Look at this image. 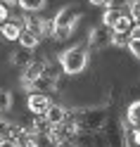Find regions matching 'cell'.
Returning <instances> with one entry per match:
<instances>
[{
  "label": "cell",
  "mask_w": 140,
  "mask_h": 147,
  "mask_svg": "<svg viewBox=\"0 0 140 147\" xmlns=\"http://www.w3.org/2000/svg\"><path fill=\"white\" fill-rule=\"evenodd\" d=\"M135 26V22L131 19V17L126 14V12H121V17L114 22V26H112V33H124V36H128V31Z\"/></svg>",
  "instance_id": "12"
},
{
  "label": "cell",
  "mask_w": 140,
  "mask_h": 147,
  "mask_svg": "<svg viewBox=\"0 0 140 147\" xmlns=\"http://www.w3.org/2000/svg\"><path fill=\"white\" fill-rule=\"evenodd\" d=\"M19 31H22V19H17V17H7V19L0 22V38L7 43L17 40Z\"/></svg>",
  "instance_id": "5"
},
{
  "label": "cell",
  "mask_w": 140,
  "mask_h": 147,
  "mask_svg": "<svg viewBox=\"0 0 140 147\" xmlns=\"http://www.w3.org/2000/svg\"><path fill=\"white\" fill-rule=\"evenodd\" d=\"M7 17H10V5H5L3 0H0V22L7 19Z\"/></svg>",
  "instance_id": "18"
},
{
  "label": "cell",
  "mask_w": 140,
  "mask_h": 147,
  "mask_svg": "<svg viewBox=\"0 0 140 147\" xmlns=\"http://www.w3.org/2000/svg\"><path fill=\"white\" fill-rule=\"evenodd\" d=\"M88 3H90V5H95V7H102V5L107 3V0H88Z\"/></svg>",
  "instance_id": "19"
},
{
  "label": "cell",
  "mask_w": 140,
  "mask_h": 147,
  "mask_svg": "<svg viewBox=\"0 0 140 147\" xmlns=\"http://www.w3.org/2000/svg\"><path fill=\"white\" fill-rule=\"evenodd\" d=\"M126 48H128V52L133 55L135 59L140 57V26H138V24H135L133 29L128 31V38H126Z\"/></svg>",
  "instance_id": "10"
},
{
  "label": "cell",
  "mask_w": 140,
  "mask_h": 147,
  "mask_svg": "<svg viewBox=\"0 0 140 147\" xmlns=\"http://www.w3.org/2000/svg\"><path fill=\"white\" fill-rule=\"evenodd\" d=\"M88 62H90V52H88L86 45H71V48H67L57 59L62 74H67V76L83 74L88 69Z\"/></svg>",
  "instance_id": "2"
},
{
  "label": "cell",
  "mask_w": 140,
  "mask_h": 147,
  "mask_svg": "<svg viewBox=\"0 0 140 147\" xmlns=\"http://www.w3.org/2000/svg\"><path fill=\"white\" fill-rule=\"evenodd\" d=\"M69 109L64 107V105H55V102H50V107L43 112V116H45V121H48L50 126H55V123H60V121H64V119H69Z\"/></svg>",
  "instance_id": "7"
},
{
  "label": "cell",
  "mask_w": 140,
  "mask_h": 147,
  "mask_svg": "<svg viewBox=\"0 0 140 147\" xmlns=\"http://www.w3.org/2000/svg\"><path fill=\"white\" fill-rule=\"evenodd\" d=\"M126 121H128V126H140V102H138V100H133V102L128 105Z\"/></svg>",
  "instance_id": "14"
},
{
  "label": "cell",
  "mask_w": 140,
  "mask_h": 147,
  "mask_svg": "<svg viewBox=\"0 0 140 147\" xmlns=\"http://www.w3.org/2000/svg\"><path fill=\"white\" fill-rule=\"evenodd\" d=\"M50 95L48 93H38V90H31L29 97H26V109H29L31 114H43L45 109L50 107Z\"/></svg>",
  "instance_id": "4"
},
{
  "label": "cell",
  "mask_w": 140,
  "mask_h": 147,
  "mask_svg": "<svg viewBox=\"0 0 140 147\" xmlns=\"http://www.w3.org/2000/svg\"><path fill=\"white\" fill-rule=\"evenodd\" d=\"M31 59H33V55H31V50H26V48H22V45H19V50H14V52H12V57H10V62L14 64L17 69H24V67H26V64H29Z\"/></svg>",
  "instance_id": "11"
},
{
  "label": "cell",
  "mask_w": 140,
  "mask_h": 147,
  "mask_svg": "<svg viewBox=\"0 0 140 147\" xmlns=\"http://www.w3.org/2000/svg\"><path fill=\"white\" fill-rule=\"evenodd\" d=\"M17 7L22 12H43L45 0H17Z\"/></svg>",
  "instance_id": "13"
},
{
  "label": "cell",
  "mask_w": 140,
  "mask_h": 147,
  "mask_svg": "<svg viewBox=\"0 0 140 147\" xmlns=\"http://www.w3.org/2000/svg\"><path fill=\"white\" fill-rule=\"evenodd\" d=\"M128 3H131V0H107V3H105V7H116V10H126V7H128Z\"/></svg>",
  "instance_id": "17"
},
{
  "label": "cell",
  "mask_w": 140,
  "mask_h": 147,
  "mask_svg": "<svg viewBox=\"0 0 140 147\" xmlns=\"http://www.w3.org/2000/svg\"><path fill=\"white\" fill-rule=\"evenodd\" d=\"M81 22V10L76 5H64L57 10V14L52 17V38L67 40L69 36L76 31V26Z\"/></svg>",
  "instance_id": "1"
},
{
  "label": "cell",
  "mask_w": 140,
  "mask_h": 147,
  "mask_svg": "<svg viewBox=\"0 0 140 147\" xmlns=\"http://www.w3.org/2000/svg\"><path fill=\"white\" fill-rule=\"evenodd\" d=\"M10 109H12V93L5 90V88H0V114L10 112Z\"/></svg>",
  "instance_id": "16"
},
{
  "label": "cell",
  "mask_w": 140,
  "mask_h": 147,
  "mask_svg": "<svg viewBox=\"0 0 140 147\" xmlns=\"http://www.w3.org/2000/svg\"><path fill=\"white\" fill-rule=\"evenodd\" d=\"M121 12H126V10H116V7H107V10L102 12V24L112 29V26H114V22L119 19V17H121Z\"/></svg>",
  "instance_id": "15"
},
{
  "label": "cell",
  "mask_w": 140,
  "mask_h": 147,
  "mask_svg": "<svg viewBox=\"0 0 140 147\" xmlns=\"http://www.w3.org/2000/svg\"><path fill=\"white\" fill-rule=\"evenodd\" d=\"M19 131H22V126L10 123V121H0V145H14Z\"/></svg>",
  "instance_id": "8"
},
{
  "label": "cell",
  "mask_w": 140,
  "mask_h": 147,
  "mask_svg": "<svg viewBox=\"0 0 140 147\" xmlns=\"http://www.w3.org/2000/svg\"><path fill=\"white\" fill-rule=\"evenodd\" d=\"M43 69H45V62H43V59H31V62L22 69V78H19V81H22V86H24V88H29V86L33 83V78H36V76H41V71H43Z\"/></svg>",
  "instance_id": "6"
},
{
  "label": "cell",
  "mask_w": 140,
  "mask_h": 147,
  "mask_svg": "<svg viewBox=\"0 0 140 147\" xmlns=\"http://www.w3.org/2000/svg\"><path fill=\"white\" fill-rule=\"evenodd\" d=\"M112 45V29L105 24L95 26V29H90L88 33V48L93 50H102V48H109Z\"/></svg>",
  "instance_id": "3"
},
{
  "label": "cell",
  "mask_w": 140,
  "mask_h": 147,
  "mask_svg": "<svg viewBox=\"0 0 140 147\" xmlns=\"http://www.w3.org/2000/svg\"><path fill=\"white\" fill-rule=\"evenodd\" d=\"M41 36L38 33H33L31 29H26V26H22V31H19V36H17V43L22 45V48H26V50H36L41 45Z\"/></svg>",
  "instance_id": "9"
}]
</instances>
